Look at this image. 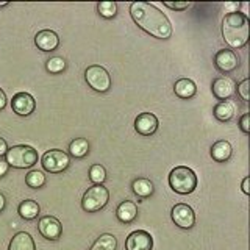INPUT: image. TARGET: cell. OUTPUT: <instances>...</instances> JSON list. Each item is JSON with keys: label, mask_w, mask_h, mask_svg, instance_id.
<instances>
[{"label": "cell", "mask_w": 250, "mask_h": 250, "mask_svg": "<svg viewBox=\"0 0 250 250\" xmlns=\"http://www.w3.org/2000/svg\"><path fill=\"white\" fill-rule=\"evenodd\" d=\"M38 230L42 234V238H45L47 241H58L62 234V225L57 217L44 216L39 219Z\"/></svg>", "instance_id": "8fae6325"}, {"label": "cell", "mask_w": 250, "mask_h": 250, "mask_svg": "<svg viewBox=\"0 0 250 250\" xmlns=\"http://www.w3.org/2000/svg\"><path fill=\"white\" fill-rule=\"evenodd\" d=\"M239 128L244 135H249L250 133V114L249 113H244L239 117Z\"/></svg>", "instance_id": "4dcf8cb0"}, {"label": "cell", "mask_w": 250, "mask_h": 250, "mask_svg": "<svg viewBox=\"0 0 250 250\" xmlns=\"http://www.w3.org/2000/svg\"><path fill=\"white\" fill-rule=\"evenodd\" d=\"M5 207H6V197L2 192H0V213H2V211L5 209Z\"/></svg>", "instance_id": "d590c367"}, {"label": "cell", "mask_w": 250, "mask_h": 250, "mask_svg": "<svg viewBox=\"0 0 250 250\" xmlns=\"http://www.w3.org/2000/svg\"><path fill=\"white\" fill-rule=\"evenodd\" d=\"M89 180L94 185H104L106 180V169L102 164H92L89 167Z\"/></svg>", "instance_id": "484cf974"}, {"label": "cell", "mask_w": 250, "mask_h": 250, "mask_svg": "<svg viewBox=\"0 0 250 250\" xmlns=\"http://www.w3.org/2000/svg\"><path fill=\"white\" fill-rule=\"evenodd\" d=\"M8 144H6V141L3 138H0V156H5V153L8 152Z\"/></svg>", "instance_id": "e575fe53"}, {"label": "cell", "mask_w": 250, "mask_h": 250, "mask_svg": "<svg viewBox=\"0 0 250 250\" xmlns=\"http://www.w3.org/2000/svg\"><path fill=\"white\" fill-rule=\"evenodd\" d=\"M169 186L180 195H188L197 188V175L188 166H177L169 174Z\"/></svg>", "instance_id": "3957f363"}, {"label": "cell", "mask_w": 250, "mask_h": 250, "mask_svg": "<svg viewBox=\"0 0 250 250\" xmlns=\"http://www.w3.org/2000/svg\"><path fill=\"white\" fill-rule=\"evenodd\" d=\"M214 117L221 122H229L234 117V105L230 100L219 102L214 106Z\"/></svg>", "instance_id": "603a6c76"}, {"label": "cell", "mask_w": 250, "mask_h": 250, "mask_svg": "<svg viewBox=\"0 0 250 250\" xmlns=\"http://www.w3.org/2000/svg\"><path fill=\"white\" fill-rule=\"evenodd\" d=\"M194 3L191 2H164V6L170 8V10H175V11H185L188 8H191Z\"/></svg>", "instance_id": "f546056e"}, {"label": "cell", "mask_w": 250, "mask_h": 250, "mask_svg": "<svg viewBox=\"0 0 250 250\" xmlns=\"http://www.w3.org/2000/svg\"><path fill=\"white\" fill-rule=\"evenodd\" d=\"M69 153L70 156H74V158H84L86 155L89 153V143L86 138H75L70 141L69 144Z\"/></svg>", "instance_id": "7402d4cb"}, {"label": "cell", "mask_w": 250, "mask_h": 250, "mask_svg": "<svg viewBox=\"0 0 250 250\" xmlns=\"http://www.w3.org/2000/svg\"><path fill=\"white\" fill-rule=\"evenodd\" d=\"M249 89H250V80L249 78H244L239 84H238V96L241 97V100L249 102L250 96H249Z\"/></svg>", "instance_id": "f1b7e54d"}, {"label": "cell", "mask_w": 250, "mask_h": 250, "mask_svg": "<svg viewBox=\"0 0 250 250\" xmlns=\"http://www.w3.org/2000/svg\"><path fill=\"white\" fill-rule=\"evenodd\" d=\"M131 191H133V194L136 195V197H139V199H147V197H150V195L153 194L155 186H153V183L148 178L141 177V178L133 180Z\"/></svg>", "instance_id": "ffe728a7"}, {"label": "cell", "mask_w": 250, "mask_h": 250, "mask_svg": "<svg viewBox=\"0 0 250 250\" xmlns=\"http://www.w3.org/2000/svg\"><path fill=\"white\" fill-rule=\"evenodd\" d=\"M214 66L219 72L230 74L233 70H236L239 66V57L230 49L217 50L214 55Z\"/></svg>", "instance_id": "9c48e42d"}, {"label": "cell", "mask_w": 250, "mask_h": 250, "mask_svg": "<svg viewBox=\"0 0 250 250\" xmlns=\"http://www.w3.org/2000/svg\"><path fill=\"white\" fill-rule=\"evenodd\" d=\"M250 21L241 11H231L222 19V38L230 49H242L249 42Z\"/></svg>", "instance_id": "7a4b0ae2"}, {"label": "cell", "mask_w": 250, "mask_h": 250, "mask_svg": "<svg viewBox=\"0 0 250 250\" xmlns=\"http://www.w3.org/2000/svg\"><path fill=\"white\" fill-rule=\"evenodd\" d=\"M8 5H10L8 2H0V8H5V6H8Z\"/></svg>", "instance_id": "8d00e7d4"}, {"label": "cell", "mask_w": 250, "mask_h": 250, "mask_svg": "<svg viewBox=\"0 0 250 250\" xmlns=\"http://www.w3.org/2000/svg\"><path fill=\"white\" fill-rule=\"evenodd\" d=\"M66 66H67V62L62 57H52L45 62L47 72H50V74H60L66 69Z\"/></svg>", "instance_id": "83f0119b"}, {"label": "cell", "mask_w": 250, "mask_h": 250, "mask_svg": "<svg viewBox=\"0 0 250 250\" xmlns=\"http://www.w3.org/2000/svg\"><path fill=\"white\" fill-rule=\"evenodd\" d=\"M39 211H41V208H39V203L31 200V199H27V200H22L19 203L18 207V213L22 219H25V221H33V219H36L39 216Z\"/></svg>", "instance_id": "44dd1931"}, {"label": "cell", "mask_w": 250, "mask_h": 250, "mask_svg": "<svg viewBox=\"0 0 250 250\" xmlns=\"http://www.w3.org/2000/svg\"><path fill=\"white\" fill-rule=\"evenodd\" d=\"M249 183H250V177H244V180H242V185H241V188H242V192H244L246 195H249V194H250V188H249Z\"/></svg>", "instance_id": "d6a6232c"}, {"label": "cell", "mask_w": 250, "mask_h": 250, "mask_svg": "<svg viewBox=\"0 0 250 250\" xmlns=\"http://www.w3.org/2000/svg\"><path fill=\"white\" fill-rule=\"evenodd\" d=\"M209 153H211V158H213L214 161L225 163V161H229L231 158L233 147H231V144L229 143V141L221 139V141H217V143H214L213 146H211Z\"/></svg>", "instance_id": "2e32d148"}, {"label": "cell", "mask_w": 250, "mask_h": 250, "mask_svg": "<svg viewBox=\"0 0 250 250\" xmlns=\"http://www.w3.org/2000/svg\"><path fill=\"white\" fill-rule=\"evenodd\" d=\"M35 44L42 52H53L60 47V36L53 30H41L35 36Z\"/></svg>", "instance_id": "9a60e30c"}, {"label": "cell", "mask_w": 250, "mask_h": 250, "mask_svg": "<svg viewBox=\"0 0 250 250\" xmlns=\"http://www.w3.org/2000/svg\"><path fill=\"white\" fill-rule=\"evenodd\" d=\"M39 160L38 150L35 147L27 146V144H18L8 148L5 153V161L8 166L14 169H30L33 167Z\"/></svg>", "instance_id": "277c9868"}, {"label": "cell", "mask_w": 250, "mask_h": 250, "mask_svg": "<svg viewBox=\"0 0 250 250\" xmlns=\"http://www.w3.org/2000/svg\"><path fill=\"white\" fill-rule=\"evenodd\" d=\"M41 164L42 169L49 172V174H61L69 167L70 156L64 150H60V148H50L42 155Z\"/></svg>", "instance_id": "52a82bcc"}, {"label": "cell", "mask_w": 250, "mask_h": 250, "mask_svg": "<svg viewBox=\"0 0 250 250\" xmlns=\"http://www.w3.org/2000/svg\"><path fill=\"white\" fill-rule=\"evenodd\" d=\"M116 216L122 224H131L138 217V205L131 200H124L116 209Z\"/></svg>", "instance_id": "e0dca14e"}, {"label": "cell", "mask_w": 250, "mask_h": 250, "mask_svg": "<svg viewBox=\"0 0 250 250\" xmlns=\"http://www.w3.org/2000/svg\"><path fill=\"white\" fill-rule=\"evenodd\" d=\"M211 91H213V96L217 100H230L236 92V83L230 77H217L211 84Z\"/></svg>", "instance_id": "4fadbf2b"}, {"label": "cell", "mask_w": 250, "mask_h": 250, "mask_svg": "<svg viewBox=\"0 0 250 250\" xmlns=\"http://www.w3.org/2000/svg\"><path fill=\"white\" fill-rule=\"evenodd\" d=\"M160 127V121L153 113H141L135 119V130L141 136H152Z\"/></svg>", "instance_id": "5bb4252c"}, {"label": "cell", "mask_w": 250, "mask_h": 250, "mask_svg": "<svg viewBox=\"0 0 250 250\" xmlns=\"http://www.w3.org/2000/svg\"><path fill=\"white\" fill-rule=\"evenodd\" d=\"M109 200V191L104 185H92L82 197V208L86 213H97L104 209Z\"/></svg>", "instance_id": "5b68a950"}, {"label": "cell", "mask_w": 250, "mask_h": 250, "mask_svg": "<svg viewBox=\"0 0 250 250\" xmlns=\"http://www.w3.org/2000/svg\"><path fill=\"white\" fill-rule=\"evenodd\" d=\"M6 94H5V91L0 88V111H3L5 109V106H6Z\"/></svg>", "instance_id": "836d02e7"}, {"label": "cell", "mask_w": 250, "mask_h": 250, "mask_svg": "<svg viewBox=\"0 0 250 250\" xmlns=\"http://www.w3.org/2000/svg\"><path fill=\"white\" fill-rule=\"evenodd\" d=\"M8 250H36V244L30 233L19 231L11 238Z\"/></svg>", "instance_id": "ac0fdd59"}, {"label": "cell", "mask_w": 250, "mask_h": 250, "mask_svg": "<svg viewBox=\"0 0 250 250\" xmlns=\"http://www.w3.org/2000/svg\"><path fill=\"white\" fill-rule=\"evenodd\" d=\"M8 169H10V166H8V163L5 160H0V178L5 177L8 174Z\"/></svg>", "instance_id": "1f68e13d"}, {"label": "cell", "mask_w": 250, "mask_h": 250, "mask_svg": "<svg viewBox=\"0 0 250 250\" xmlns=\"http://www.w3.org/2000/svg\"><path fill=\"white\" fill-rule=\"evenodd\" d=\"M11 108L18 116L27 117V116L35 113L36 100L28 92H18V94H14L13 99H11Z\"/></svg>", "instance_id": "30bf717a"}, {"label": "cell", "mask_w": 250, "mask_h": 250, "mask_svg": "<svg viewBox=\"0 0 250 250\" xmlns=\"http://www.w3.org/2000/svg\"><path fill=\"white\" fill-rule=\"evenodd\" d=\"M84 80L96 92H108L111 88V75L104 66L92 64L84 70Z\"/></svg>", "instance_id": "8992f818"}, {"label": "cell", "mask_w": 250, "mask_h": 250, "mask_svg": "<svg viewBox=\"0 0 250 250\" xmlns=\"http://www.w3.org/2000/svg\"><path fill=\"white\" fill-rule=\"evenodd\" d=\"M47 182V178L44 175V172L41 170H30L25 175V183L28 188H33V189H39L42 188Z\"/></svg>", "instance_id": "d4e9b609"}, {"label": "cell", "mask_w": 250, "mask_h": 250, "mask_svg": "<svg viewBox=\"0 0 250 250\" xmlns=\"http://www.w3.org/2000/svg\"><path fill=\"white\" fill-rule=\"evenodd\" d=\"M174 92L177 97L183 100L192 99L195 96V92H197V84H195L191 78H180L174 84Z\"/></svg>", "instance_id": "d6986e66"}, {"label": "cell", "mask_w": 250, "mask_h": 250, "mask_svg": "<svg viewBox=\"0 0 250 250\" xmlns=\"http://www.w3.org/2000/svg\"><path fill=\"white\" fill-rule=\"evenodd\" d=\"M153 238L146 230L131 231L125 239V250H152Z\"/></svg>", "instance_id": "7c38bea8"}, {"label": "cell", "mask_w": 250, "mask_h": 250, "mask_svg": "<svg viewBox=\"0 0 250 250\" xmlns=\"http://www.w3.org/2000/svg\"><path fill=\"white\" fill-rule=\"evenodd\" d=\"M170 217L177 227L183 230H191L195 225V213L194 209L186 205V203H177V205L170 209Z\"/></svg>", "instance_id": "ba28073f"}, {"label": "cell", "mask_w": 250, "mask_h": 250, "mask_svg": "<svg viewBox=\"0 0 250 250\" xmlns=\"http://www.w3.org/2000/svg\"><path fill=\"white\" fill-rule=\"evenodd\" d=\"M117 249V239L111 233H104L94 241L89 250H116Z\"/></svg>", "instance_id": "cb8c5ba5"}, {"label": "cell", "mask_w": 250, "mask_h": 250, "mask_svg": "<svg viewBox=\"0 0 250 250\" xmlns=\"http://www.w3.org/2000/svg\"><path fill=\"white\" fill-rule=\"evenodd\" d=\"M130 16L136 25L147 35L158 39L172 38L174 28L169 18L150 2L130 3Z\"/></svg>", "instance_id": "6da1fadb"}, {"label": "cell", "mask_w": 250, "mask_h": 250, "mask_svg": "<svg viewBox=\"0 0 250 250\" xmlns=\"http://www.w3.org/2000/svg\"><path fill=\"white\" fill-rule=\"evenodd\" d=\"M97 13L104 19H113L117 14V3L116 2H99L97 3Z\"/></svg>", "instance_id": "4316f807"}]
</instances>
